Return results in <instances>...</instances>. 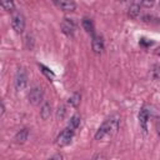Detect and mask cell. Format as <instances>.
Instances as JSON below:
<instances>
[{"instance_id": "21", "label": "cell", "mask_w": 160, "mask_h": 160, "mask_svg": "<svg viewBox=\"0 0 160 160\" xmlns=\"http://www.w3.org/2000/svg\"><path fill=\"white\" fill-rule=\"evenodd\" d=\"M140 44L144 45V46H149V45H151V41H148L146 39H141L140 40Z\"/></svg>"}, {"instance_id": "4", "label": "cell", "mask_w": 160, "mask_h": 160, "mask_svg": "<svg viewBox=\"0 0 160 160\" xmlns=\"http://www.w3.org/2000/svg\"><path fill=\"white\" fill-rule=\"evenodd\" d=\"M14 85H15V89H16L18 91L24 90L25 86L28 85V74H26V71H25L24 69H20V70L16 72Z\"/></svg>"}, {"instance_id": "12", "label": "cell", "mask_w": 160, "mask_h": 160, "mask_svg": "<svg viewBox=\"0 0 160 160\" xmlns=\"http://www.w3.org/2000/svg\"><path fill=\"white\" fill-rule=\"evenodd\" d=\"M81 24H82V28H84V30H85L86 32L94 35V24H92V21H91L90 19L84 18L82 21H81Z\"/></svg>"}, {"instance_id": "18", "label": "cell", "mask_w": 160, "mask_h": 160, "mask_svg": "<svg viewBox=\"0 0 160 160\" xmlns=\"http://www.w3.org/2000/svg\"><path fill=\"white\" fill-rule=\"evenodd\" d=\"M151 76L154 80H160V65H155L151 71Z\"/></svg>"}, {"instance_id": "5", "label": "cell", "mask_w": 160, "mask_h": 160, "mask_svg": "<svg viewBox=\"0 0 160 160\" xmlns=\"http://www.w3.org/2000/svg\"><path fill=\"white\" fill-rule=\"evenodd\" d=\"M44 99V92L40 88H32L29 92V101L32 105H39Z\"/></svg>"}, {"instance_id": "15", "label": "cell", "mask_w": 160, "mask_h": 160, "mask_svg": "<svg viewBox=\"0 0 160 160\" xmlns=\"http://www.w3.org/2000/svg\"><path fill=\"white\" fill-rule=\"evenodd\" d=\"M80 125V116L79 115H74L71 116V119L69 120V124H68V128L71 129V130H76Z\"/></svg>"}, {"instance_id": "19", "label": "cell", "mask_w": 160, "mask_h": 160, "mask_svg": "<svg viewBox=\"0 0 160 160\" xmlns=\"http://www.w3.org/2000/svg\"><path fill=\"white\" fill-rule=\"evenodd\" d=\"M64 115H65V108L60 106L59 111H58V119H64Z\"/></svg>"}, {"instance_id": "14", "label": "cell", "mask_w": 160, "mask_h": 160, "mask_svg": "<svg viewBox=\"0 0 160 160\" xmlns=\"http://www.w3.org/2000/svg\"><path fill=\"white\" fill-rule=\"evenodd\" d=\"M80 100H81V95L79 94V92H74L70 98H69V100H68V104L70 105V106H74V108H76L79 104H80Z\"/></svg>"}, {"instance_id": "17", "label": "cell", "mask_w": 160, "mask_h": 160, "mask_svg": "<svg viewBox=\"0 0 160 160\" xmlns=\"http://www.w3.org/2000/svg\"><path fill=\"white\" fill-rule=\"evenodd\" d=\"M1 8L4 10H6V11H12L14 8H15V5H14L12 1H2L1 2Z\"/></svg>"}, {"instance_id": "13", "label": "cell", "mask_w": 160, "mask_h": 160, "mask_svg": "<svg viewBox=\"0 0 160 160\" xmlns=\"http://www.w3.org/2000/svg\"><path fill=\"white\" fill-rule=\"evenodd\" d=\"M139 15H140V5L136 4V2L131 4L130 8H129V16L132 18V19H136Z\"/></svg>"}, {"instance_id": "3", "label": "cell", "mask_w": 160, "mask_h": 160, "mask_svg": "<svg viewBox=\"0 0 160 160\" xmlns=\"http://www.w3.org/2000/svg\"><path fill=\"white\" fill-rule=\"evenodd\" d=\"M11 26L15 30V32L21 34L25 30V18H24V15L20 14V12L14 14L12 18H11Z\"/></svg>"}, {"instance_id": "2", "label": "cell", "mask_w": 160, "mask_h": 160, "mask_svg": "<svg viewBox=\"0 0 160 160\" xmlns=\"http://www.w3.org/2000/svg\"><path fill=\"white\" fill-rule=\"evenodd\" d=\"M72 136H74V130H71L69 128L64 129L58 135V138H56V145L58 146H66V145H69L71 142V140H72Z\"/></svg>"}, {"instance_id": "6", "label": "cell", "mask_w": 160, "mask_h": 160, "mask_svg": "<svg viewBox=\"0 0 160 160\" xmlns=\"http://www.w3.org/2000/svg\"><path fill=\"white\" fill-rule=\"evenodd\" d=\"M61 30L66 36H72L75 32V22L71 19H64L61 22Z\"/></svg>"}, {"instance_id": "11", "label": "cell", "mask_w": 160, "mask_h": 160, "mask_svg": "<svg viewBox=\"0 0 160 160\" xmlns=\"http://www.w3.org/2000/svg\"><path fill=\"white\" fill-rule=\"evenodd\" d=\"M50 115H51V106H50V104L45 102V104L41 106L40 116H41V119H42V120H48V119L50 118Z\"/></svg>"}, {"instance_id": "1", "label": "cell", "mask_w": 160, "mask_h": 160, "mask_svg": "<svg viewBox=\"0 0 160 160\" xmlns=\"http://www.w3.org/2000/svg\"><path fill=\"white\" fill-rule=\"evenodd\" d=\"M119 121H120V118L118 115H112L109 119H106L101 124V126L98 129V131L95 134V139L96 140H102L106 136L114 134L119 128Z\"/></svg>"}, {"instance_id": "16", "label": "cell", "mask_w": 160, "mask_h": 160, "mask_svg": "<svg viewBox=\"0 0 160 160\" xmlns=\"http://www.w3.org/2000/svg\"><path fill=\"white\" fill-rule=\"evenodd\" d=\"M39 66H40V69H41L42 74H44V75H45L48 79H51V80H52V79L55 78V74H54V72H52L50 69H48V68H46V66H44L42 64H40Z\"/></svg>"}, {"instance_id": "20", "label": "cell", "mask_w": 160, "mask_h": 160, "mask_svg": "<svg viewBox=\"0 0 160 160\" xmlns=\"http://www.w3.org/2000/svg\"><path fill=\"white\" fill-rule=\"evenodd\" d=\"M140 5L150 8V6H152V5H154V1H141V2H140Z\"/></svg>"}, {"instance_id": "7", "label": "cell", "mask_w": 160, "mask_h": 160, "mask_svg": "<svg viewBox=\"0 0 160 160\" xmlns=\"http://www.w3.org/2000/svg\"><path fill=\"white\" fill-rule=\"evenodd\" d=\"M149 119H150V112H149V110L146 109V108H142L141 110H140V112H139V122H140V125H141V128H142V130L146 132V130H148V121H149Z\"/></svg>"}, {"instance_id": "23", "label": "cell", "mask_w": 160, "mask_h": 160, "mask_svg": "<svg viewBox=\"0 0 160 160\" xmlns=\"http://www.w3.org/2000/svg\"><path fill=\"white\" fill-rule=\"evenodd\" d=\"M155 52H156V55H159V56H160V46L156 49V51H155Z\"/></svg>"}, {"instance_id": "8", "label": "cell", "mask_w": 160, "mask_h": 160, "mask_svg": "<svg viewBox=\"0 0 160 160\" xmlns=\"http://www.w3.org/2000/svg\"><path fill=\"white\" fill-rule=\"evenodd\" d=\"M91 48L94 50L95 54H101L104 50V41L101 39V36L98 35H92V41H91Z\"/></svg>"}, {"instance_id": "22", "label": "cell", "mask_w": 160, "mask_h": 160, "mask_svg": "<svg viewBox=\"0 0 160 160\" xmlns=\"http://www.w3.org/2000/svg\"><path fill=\"white\" fill-rule=\"evenodd\" d=\"M4 112H5V106H4V102H1V116L4 115Z\"/></svg>"}, {"instance_id": "9", "label": "cell", "mask_w": 160, "mask_h": 160, "mask_svg": "<svg viewBox=\"0 0 160 160\" xmlns=\"http://www.w3.org/2000/svg\"><path fill=\"white\" fill-rule=\"evenodd\" d=\"M54 2L62 11H74L76 8V4L74 1H69V0H61V1H54Z\"/></svg>"}, {"instance_id": "10", "label": "cell", "mask_w": 160, "mask_h": 160, "mask_svg": "<svg viewBox=\"0 0 160 160\" xmlns=\"http://www.w3.org/2000/svg\"><path fill=\"white\" fill-rule=\"evenodd\" d=\"M28 138H29V130H28V129H21V130H19V131L16 132V135H15V141H16L18 144H24V142L28 140Z\"/></svg>"}]
</instances>
